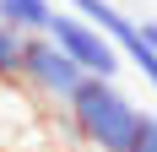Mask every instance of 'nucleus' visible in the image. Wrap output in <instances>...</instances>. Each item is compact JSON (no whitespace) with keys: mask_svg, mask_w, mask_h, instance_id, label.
<instances>
[{"mask_svg":"<svg viewBox=\"0 0 157 152\" xmlns=\"http://www.w3.org/2000/svg\"><path fill=\"white\" fill-rule=\"evenodd\" d=\"M136 120H141V109L130 103L114 82H98V76H87L71 92V103H65L71 136L87 141L92 152H125L130 136H136Z\"/></svg>","mask_w":157,"mask_h":152,"instance_id":"1","label":"nucleus"},{"mask_svg":"<svg viewBox=\"0 0 157 152\" xmlns=\"http://www.w3.org/2000/svg\"><path fill=\"white\" fill-rule=\"evenodd\" d=\"M44 38L60 49L81 76H98V82H114L119 65H125V54H119L92 22H81L76 11H54V16H49V27H44Z\"/></svg>","mask_w":157,"mask_h":152,"instance_id":"2","label":"nucleus"},{"mask_svg":"<svg viewBox=\"0 0 157 152\" xmlns=\"http://www.w3.org/2000/svg\"><path fill=\"white\" fill-rule=\"evenodd\" d=\"M65 6H71L81 22H92V27L103 33V38H109V44L119 49L125 60H136V71L146 76V87L157 92V49L146 44L141 33H136V16H125L114 0H65Z\"/></svg>","mask_w":157,"mask_h":152,"instance_id":"3","label":"nucleus"},{"mask_svg":"<svg viewBox=\"0 0 157 152\" xmlns=\"http://www.w3.org/2000/svg\"><path fill=\"white\" fill-rule=\"evenodd\" d=\"M16 82H27V92H38L44 103H60V109H65L71 92H76L87 76L38 33V38H22V71H16Z\"/></svg>","mask_w":157,"mask_h":152,"instance_id":"4","label":"nucleus"},{"mask_svg":"<svg viewBox=\"0 0 157 152\" xmlns=\"http://www.w3.org/2000/svg\"><path fill=\"white\" fill-rule=\"evenodd\" d=\"M54 16V0H0V22L22 38H38Z\"/></svg>","mask_w":157,"mask_h":152,"instance_id":"5","label":"nucleus"},{"mask_svg":"<svg viewBox=\"0 0 157 152\" xmlns=\"http://www.w3.org/2000/svg\"><path fill=\"white\" fill-rule=\"evenodd\" d=\"M16 71H22V33L0 22V82H16Z\"/></svg>","mask_w":157,"mask_h":152,"instance_id":"6","label":"nucleus"},{"mask_svg":"<svg viewBox=\"0 0 157 152\" xmlns=\"http://www.w3.org/2000/svg\"><path fill=\"white\" fill-rule=\"evenodd\" d=\"M125 152H157V114H141L136 120V136H130Z\"/></svg>","mask_w":157,"mask_h":152,"instance_id":"7","label":"nucleus"},{"mask_svg":"<svg viewBox=\"0 0 157 152\" xmlns=\"http://www.w3.org/2000/svg\"><path fill=\"white\" fill-rule=\"evenodd\" d=\"M136 33H141L146 44H152V49H157V22H136Z\"/></svg>","mask_w":157,"mask_h":152,"instance_id":"8","label":"nucleus"}]
</instances>
